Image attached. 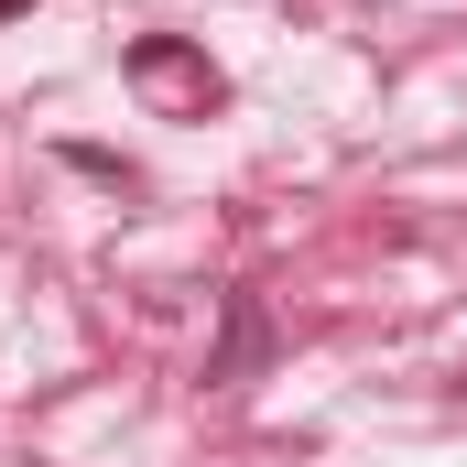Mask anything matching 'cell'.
Returning a JSON list of instances; mask_svg holds the SVG:
<instances>
[{"label": "cell", "mask_w": 467, "mask_h": 467, "mask_svg": "<svg viewBox=\"0 0 467 467\" xmlns=\"http://www.w3.org/2000/svg\"><path fill=\"white\" fill-rule=\"evenodd\" d=\"M272 369V305L239 283V294H218V358H207V380H261Z\"/></svg>", "instance_id": "obj_1"}, {"label": "cell", "mask_w": 467, "mask_h": 467, "mask_svg": "<svg viewBox=\"0 0 467 467\" xmlns=\"http://www.w3.org/2000/svg\"><path fill=\"white\" fill-rule=\"evenodd\" d=\"M130 77H141V88H185V99H196V109H207V99H218V77H207V66H185V55H174V44H163V33H141V44H130Z\"/></svg>", "instance_id": "obj_2"}]
</instances>
